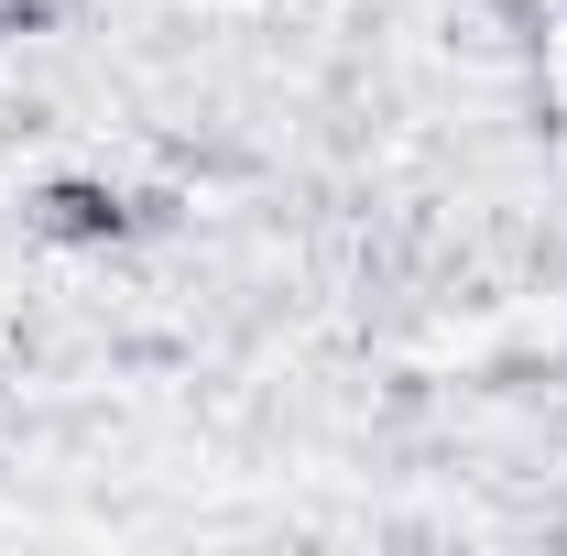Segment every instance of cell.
Masks as SVG:
<instances>
[{
  "label": "cell",
  "mask_w": 567,
  "mask_h": 556,
  "mask_svg": "<svg viewBox=\"0 0 567 556\" xmlns=\"http://www.w3.org/2000/svg\"><path fill=\"white\" fill-rule=\"evenodd\" d=\"M33 229L55 251H110V240H132V197L110 175H55V186H33Z\"/></svg>",
  "instance_id": "cell-1"
}]
</instances>
